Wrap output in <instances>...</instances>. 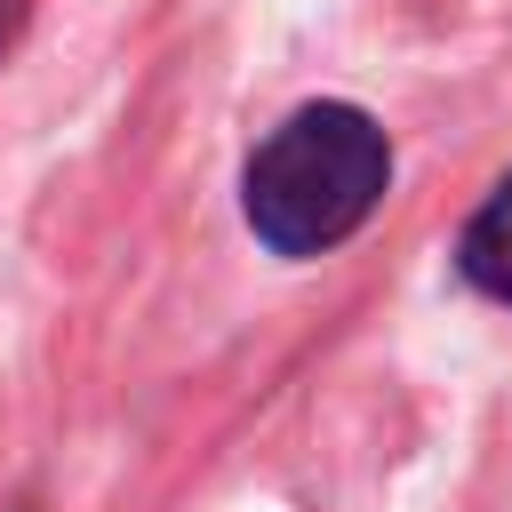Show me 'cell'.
Wrapping results in <instances>:
<instances>
[{"label":"cell","instance_id":"cell-1","mask_svg":"<svg viewBox=\"0 0 512 512\" xmlns=\"http://www.w3.org/2000/svg\"><path fill=\"white\" fill-rule=\"evenodd\" d=\"M384 184H392L384 128L360 104H304V112H288L256 144L248 184H240V208H248V232L264 248L320 256V248L352 240L376 216Z\"/></svg>","mask_w":512,"mask_h":512},{"label":"cell","instance_id":"cell-2","mask_svg":"<svg viewBox=\"0 0 512 512\" xmlns=\"http://www.w3.org/2000/svg\"><path fill=\"white\" fill-rule=\"evenodd\" d=\"M456 272L488 296V304H512V176L472 208L464 240H456Z\"/></svg>","mask_w":512,"mask_h":512}]
</instances>
